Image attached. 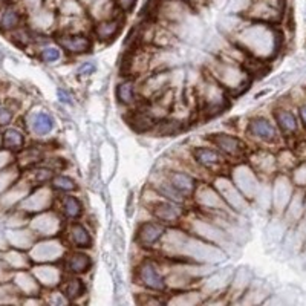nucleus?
I'll return each instance as SVG.
<instances>
[{
    "label": "nucleus",
    "mask_w": 306,
    "mask_h": 306,
    "mask_svg": "<svg viewBox=\"0 0 306 306\" xmlns=\"http://www.w3.org/2000/svg\"><path fill=\"white\" fill-rule=\"evenodd\" d=\"M63 211H65V214L68 216V218H78V216L81 214L83 211V207L80 201L74 198V196H66L65 201H63Z\"/></svg>",
    "instance_id": "obj_17"
},
{
    "label": "nucleus",
    "mask_w": 306,
    "mask_h": 306,
    "mask_svg": "<svg viewBox=\"0 0 306 306\" xmlns=\"http://www.w3.org/2000/svg\"><path fill=\"white\" fill-rule=\"evenodd\" d=\"M276 118H277V123L279 126L282 127L283 130L286 132H294L297 129V121H296V117L292 115L291 112H286V110H279L276 113Z\"/></svg>",
    "instance_id": "obj_16"
},
{
    "label": "nucleus",
    "mask_w": 306,
    "mask_h": 306,
    "mask_svg": "<svg viewBox=\"0 0 306 306\" xmlns=\"http://www.w3.org/2000/svg\"><path fill=\"white\" fill-rule=\"evenodd\" d=\"M248 130L251 135L257 136L260 139H263V141H273V139L276 138V129L273 127L271 123H268L266 120L263 118H256L253 120L250 123V127Z\"/></svg>",
    "instance_id": "obj_7"
},
{
    "label": "nucleus",
    "mask_w": 306,
    "mask_h": 306,
    "mask_svg": "<svg viewBox=\"0 0 306 306\" xmlns=\"http://www.w3.org/2000/svg\"><path fill=\"white\" fill-rule=\"evenodd\" d=\"M94 71H95L94 63H84V65H81L80 69H78L80 75H89V74H92Z\"/></svg>",
    "instance_id": "obj_23"
},
{
    "label": "nucleus",
    "mask_w": 306,
    "mask_h": 306,
    "mask_svg": "<svg viewBox=\"0 0 306 306\" xmlns=\"http://www.w3.org/2000/svg\"><path fill=\"white\" fill-rule=\"evenodd\" d=\"M92 262L89 259V256L86 254H81V253H74L68 257V271L74 273V274H81V273H86L89 268H91Z\"/></svg>",
    "instance_id": "obj_8"
},
{
    "label": "nucleus",
    "mask_w": 306,
    "mask_h": 306,
    "mask_svg": "<svg viewBox=\"0 0 306 306\" xmlns=\"http://www.w3.org/2000/svg\"><path fill=\"white\" fill-rule=\"evenodd\" d=\"M5 144H6L8 149H19V147H22V144H23L22 133L14 130V129L6 130V133H5Z\"/></svg>",
    "instance_id": "obj_19"
},
{
    "label": "nucleus",
    "mask_w": 306,
    "mask_h": 306,
    "mask_svg": "<svg viewBox=\"0 0 306 306\" xmlns=\"http://www.w3.org/2000/svg\"><path fill=\"white\" fill-rule=\"evenodd\" d=\"M118 2H120V6H121L124 11H130V9L133 8V5H135L136 0H118Z\"/></svg>",
    "instance_id": "obj_25"
},
{
    "label": "nucleus",
    "mask_w": 306,
    "mask_h": 306,
    "mask_svg": "<svg viewBox=\"0 0 306 306\" xmlns=\"http://www.w3.org/2000/svg\"><path fill=\"white\" fill-rule=\"evenodd\" d=\"M42 58L46 63L57 61L60 58V51L57 48H46V49H43V52H42Z\"/></svg>",
    "instance_id": "obj_22"
},
{
    "label": "nucleus",
    "mask_w": 306,
    "mask_h": 306,
    "mask_svg": "<svg viewBox=\"0 0 306 306\" xmlns=\"http://www.w3.org/2000/svg\"><path fill=\"white\" fill-rule=\"evenodd\" d=\"M153 213L158 219L164 222H175L176 219H179L181 210L175 205H170V204H159L158 208L153 210Z\"/></svg>",
    "instance_id": "obj_13"
},
{
    "label": "nucleus",
    "mask_w": 306,
    "mask_h": 306,
    "mask_svg": "<svg viewBox=\"0 0 306 306\" xmlns=\"http://www.w3.org/2000/svg\"><path fill=\"white\" fill-rule=\"evenodd\" d=\"M117 98L121 104H130L135 101V86H133V81L127 80L121 84H118L117 87Z\"/></svg>",
    "instance_id": "obj_14"
},
{
    "label": "nucleus",
    "mask_w": 306,
    "mask_h": 306,
    "mask_svg": "<svg viewBox=\"0 0 306 306\" xmlns=\"http://www.w3.org/2000/svg\"><path fill=\"white\" fill-rule=\"evenodd\" d=\"M32 129L37 135H48L54 129V120L46 112H38L34 115L32 120Z\"/></svg>",
    "instance_id": "obj_9"
},
{
    "label": "nucleus",
    "mask_w": 306,
    "mask_h": 306,
    "mask_svg": "<svg viewBox=\"0 0 306 306\" xmlns=\"http://www.w3.org/2000/svg\"><path fill=\"white\" fill-rule=\"evenodd\" d=\"M164 234V228L158 224H152V222H146L139 227L138 230V242L143 247H152L155 245L159 240V237Z\"/></svg>",
    "instance_id": "obj_4"
},
{
    "label": "nucleus",
    "mask_w": 306,
    "mask_h": 306,
    "mask_svg": "<svg viewBox=\"0 0 306 306\" xmlns=\"http://www.w3.org/2000/svg\"><path fill=\"white\" fill-rule=\"evenodd\" d=\"M300 115H302V120H303L305 124H306V106H303V107L300 109Z\"/></svg>",
    "instance_id": "obj_27"
},
{
    "label": "nucleus",
    "mask_w": 306,
    "mask_h": 306,
    "mask_svg": "<svg viewBox=\"0 0 306 306\" xmlns=\"http://www.w3.org/2000/svg\"><path fill=\"white\" fill-rule=\"evenodd\" d=\"M193 156L195 159L205 169H213V167H221L224 164V158L219 155L216 150L211 149H205V147H199L193 150Z\"/></svg>",
    "instance_id": "obj_5"
},
{
    "label": "nucleus",
    "mask_w": 306,
    "mask_h": 306,
    "mask_svg": "<svg viewBox=\"0 0 306 306\" xmlns=\"http://www.w3.org/2000/svg\"><path fill=\"white\" fill-rule=\"evenodd\" d=\"M121 29V23L118 20H110V22H104L100 23L95 28V34L100 40H109V38H115Z\"/></svg>",
    "instance_id": "obj_10"
},
{
    "label": "nucleus",
    "mask_w": 306,
    "mask_h": 306,
    "mask_svg": "<svg viewBox=\"0 0 306 306\" xmlns=\"http://www.w3.org/2000/svg\"><path fill=\"white\" fill-rule=\"evenodd\" d=\"M19 22H20L19 12L12 11V9H8L3 14V17H2V28L3 29H14L19 25Z\"/></svg>",
    "instance_id": "obj_20"
},
{
    "label": "nucleus",
    "mask_w": 306,
    "mask_h": 306,
    "mask_svg": "<svg viewBox=\"0 0 306 306\" xmlns=\"http://www.w3.org/2000/svg\"><path fill=\"white\" fill-rule=\"evenodd\" d=\"M71 237L74 240V244L80 248H89L92 244V237L87 233V230L81 227L80 224H74L71 227Z\"/></svg>",
    "instance_id": "obj_11"
},
{
    "label": "nucleus",
    "mask_w": 306,
    "mask_h": 306,
    "mask_svg": "<svg viewBox=\"0 0 306 306\" xmlns=\"http://www.w3.org/2000/svg\"><path fill=\"white\" fill-rule=\"evenodd\" d=\"M66 297L69 300H75V299H78L83 296V292H84V285L81 280L78 279H74V280H69V283L66 285Z\"/></svg>",
    "instance_id": "obj_18"
},
{
    "label": "nucleus",
    "mask_w": 306,
    "mask_h": 306,
    "mask_svg": "<svg viewBox=\"0 0 306 306\" xmlns=\"http://www.w3.org/2000/svg\"><path fill=\"white\" fill-rule=\"evenodd\" d=\"M138 276H139V280H141V283L144 286H147L149 289H153V291H164L165 289L164 279L158 273L156 266L152 262H144L141 266H139Z\"/></svg>",
    "instance_id": "obj_1"
},
{
    "label": "nucleus",
    "mask_w": 306,
    "mask_h": 306,
    "mask_svg": "<svg viewBox=\"0 0 306 306\" xmlns=\"http://www.w3.org/2000/svg\"><path fill=\"white\" fill-rule=\"evenodd\" d=\"M57 94H58V97H60V101H63V103H72L71 97H69L65 91H61V89H60V91H58Z\"/></svg>",
    "instance_id": "obj_26"
},
{
    "label": "nucleus",
    "mask_w": 306,
    "mask_h": 306,
    "mask_svg": "<svg viewBox=\"0 0 306 306\" xmlns=\"http://www.w3.org/2000/svg\"><path fill=\"white\" fill-rule=\"evenodd\" d=\"M54 185L55 188L58 190H65V191H72L76 188L75 182L72 179H69V178H63V176H58L54 179Z\"/></svg>",
    "instance_id": "obj_21"
},
{
    "label": "nucleus",
    "mask_w": 306,
    "mask_h": 306,
    "mask_svg": "<svg viewBox=\"0 0 306 306\" xmlns=\"http://www.w3.org/2000/svg\"><path fill=\"white\" fill-rule=\"evenodd\" d=\"M182 129V123L181 121H161V123H155L153 126V132H156L158 135H175Z\"/></svg>",
    "instance_id": "obj_15"
},
{
    "label": "nucleus",
    "mask_w": 306,
    "mask_h": 306,
    "mask_svg": "<svg viewBox=\"0 0 306 306\" xmlns=\"http://www.w3.org/2000/svg\"><path fill=\"white\" fill-rule=\"evenodd\" d=\"M210 138V141L218 146L222 152H225L230 156H236L240 155L244 152V144H242L237 138L231 136V135H225V133H214Z\"/></svg>",
    "instance_id": "obj_3"
},
{
    "label": "nucleus",
    "mask_w": 306,
    "mask_h": 306,
    "mask_svg": "<svg viewBox=\"0 0 306 306\" xmlns=\"http://www.w3.org/2000/svg\"><path fill=\"white\" fill-rule=\"evenodd\" d=\"M11 120V112L6 109H0V124H6Z\"/></svg>",
    "instance_id": "obj_24"
},
{
    "label": "nucleus",
    "mask_w": 306,
    "mask_h": 306,
    "mask_svg": "<svg viewBox=\"0 0 306 306\" xmlns=\"http://www.w3.org/2000/svg\"><path fill=\"white\" fill-rule=\"evenodd\" d=\"M170 184L184 196L191 195V191H193V188H195L193 179H191V178L187 176V175H182V173H175L172 176V179H170Z\"/></svg>",
    "instance_id": "obj_12"
},
{
    "label": "nucleus",
    "mask_w": 306,
    "mask_h": 306,
    "mask_svg": "<svg viewBox=\"0 0 306 306\" xmlns=\"http://www.w3.org/2000/svg\"><path fill=\"white\" fill-rule=\"evenodd\" d=\"M129 126L132 127L133 130L136 132H149L153 129V126H155V120H153L150 115H147L146 110H141V109H138V110H133L130 115H129Z\"/></svg>",
    "instance_id": "obj_6"
},
{
    "label": "nucleus",
    "mask_w": 306,
    "mask_h": 306,
    "mask_svg": "<svg viewBox=\"0 0 306 306\" xmlns=\"http://www.w3.org/2000/svg\"><path fill=\"white\" fill-rule=\"evenodd\" d=\"M57 43L71 54H84L92 49V40L86 35H60Z\"/></svg>",
    "instance_id": "obj_2"
}]
</instances>
